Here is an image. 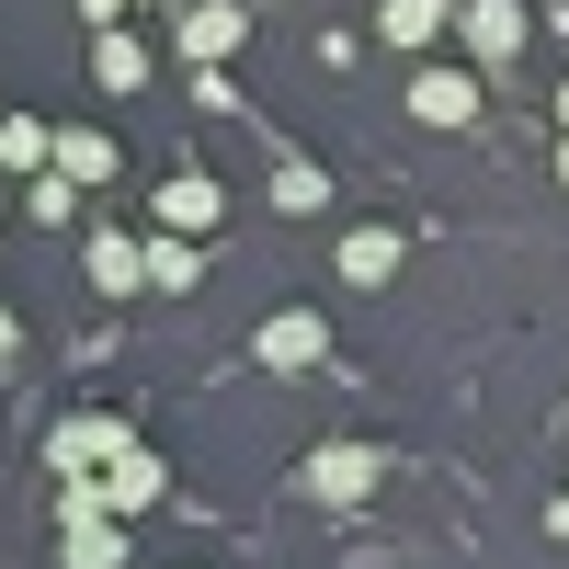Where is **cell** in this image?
I'll return each mask as SVG.
<instances>
[{
    "mask_svg": "<svg viewBox=\"0 0 569 569\" xmlns=\"http://www.w3.org/2000/svg\"><path fill=\"white\" fill-rule=\"evenodd\" d=\"M126 445H137V433H126L114 410H69L58 433H46V467H58V479H103V467H114Z\"/></svg>",
    "mask_w": 569,
    "mask_h": 569,
    "instance_id": "cell-1",
    "label": "cell"
},
{
    "mask_svg": "<svg viewBox=\"0 0 569 569\" xmlns=\"http://www.w3.org/2000/svg\"><path fill=\"white\" fill-rule=\"evenodd\" d=\"M410 114H421V126H445V137H456V126H479V69H456L445 46H433V58L410 69Z\"/></svg>",
    "mask_w": 569,
    "mask_h": 569,
    "instance_id": "cell-2",
    "label": "cell"
},
{
    "mask_svg": "<svg viewBox=\"0 0 569 569\" xmlns=\"http://www.w3.org/2000/svg\"><path fill=\"white\" fill-rule=\"evenodd\" d=\"M456 34H467V58H479V69H512V58H525V0H467Z\"/></svg>",
    "mask_w": 569,
    "mask_h": 569,
    "instance_id": "cell-3",
    "label": "cell"
},
{
    "mask_svg": "<svg viewBox=\"0 0 569 569\" xmlns=\"http://www.w3.org/2000/svg\"><path fill=\"white\" fill-rule=\"evenodd\" d=\"M456 12H467V0H388V12H376V34H388L399 58H433V46L456 34Z\"/></svg>",
    "mask_w": 569,
    "mask_h": 569,
    "instance_id": "cell-4",
    "label": "cell"
},
{
    "mask_svg": "<svg viewBox=\"0 0 569 569\" xmlns=\"http://www.w3.org/2000/svg\"><path fill=\"white\" fill-rule=\"evenodd\" d=\"M251 353H262V365H284V376H297V365H319V353H330V319H319V308H273Z\"/></svg>",
    "mask_w": 569,
    "mask_h": 569,
    "instance_id": "cell-5",
    "label": "cell"
},
{
    "mask_svg": "<svg viewBox=\"0 0 569 569\" xmlns=\"http://www.w3.org/2000/svg\"><path fill=\"white\" fill-rule=\"evenodd\" d=\"M182 58H194V69H217V58H240V46H251V12H228V0H206V12H182Z\"/></svg>",
    "mask_w": 569,
    "mask_h": 569,
    "instance_id": "cell-6",
    "label": "cell"
},
{
    "mask_svg": "<svg viewBox=\"0 0 569 569\" xmlns=\"http://www.w3.org/2000/svg\"><path fill=\"white\" fill-rule=\"evenodd\" d=\"M376 467H388L376 445H319V456H308V490H319V501H365Z\"/></svg>",
    "mask_w": 569,
    "mask_h": 569,
    "instance_id": "cell-7",
    "label": "cell"
},
{
    "mask_svg": "<svg viewBox=\"0 0 569 569\" xmlns=\"http://www.w3.org/2000/svg\"><path fill=\"white\" fill-rule=\"evenodd\" d=\"M217 217H228V194H217L206 171H171V182H160V228H182V240H206Z\"/></svg>",
    "mask_w": 569,
    "mask_h": 569,
    "instance_id": "cell-8",
    "label": "cell"
},
{
    "mask_svg": "<svg viewBox=\"0 0 569 569\" xmlns=\"http://www.w3.org/2000/svg\"><path fill=\"white\" fill-rule=\"evenodd\" d=\"M160 490H171V467H160V456H149V445H126V456H114V467H103V501H114V512H149V501H160Z\"/></svg>",
    "mask_w": 569,
    "mask_h": 569,
    "instance_id": "cell-9",
    "label": "cell"
},
{
    "mask_svg": "<svg viewBox=\"0 0 569 569\" xmlns=\"http://www.w3.org/2000/svg\"><path fill=\"white\" fill-rule=\"evenodd\" d=\"M399 273V228H342V284H388Z\"/></svg>",
    "mask_w": 569,
    "mask_h": 569,
    "instance_id": "cell-10",
    "label": "cell"
},
{
    "mask_svg": "<svg viewBox=\"0 0 569 569\" xmlns=\"http://www.w3.org/2000/svg\"><path fill=\"white\" fill-rule=\"evenodd\" d=\"M194 240H182V228H149V284H160V297H194Z\"/></svg>",
    "mask_w": 569,
    "mask_h": 569,
    "instance_id": "cell-11",
    "label": "cell"
},
{
    "mask_svg": "<svg viewBox=\"0 0 569 569\" xmlns=\"http://www.w3.org/2000/svg\"><path fill=\"white\" fill-rule=\"evenodd\" d=\"M58 171L69 182H114V137L103 126H58Z\"/></svg>",
    "mask_w": 569,
    "mask_h": 569,
    "instance_id": "cell-12",
    "label": "cell"
},
{
    "mask_svg": "<svg viewBox=\"0 0 569 569\" xmlns=\"http://www.w3.org/2000/svg\"><path fill=\"white\" fill-rule=\"evenodd\" d=\"M58 160V126H34V114H0V171H46Z\"/></svg>",
    "mask_w": 569,
    "mask_h": 569,
    "instance_id": "cell-13",
    "label": "cell"
},
{
    "mask_svg": "<svg viewBox=\"0 0 569 569\" xmlns=\"http://www.w3.org/2000/svg\"><path fill=\"white\" fill-rule=\"evenodd\" d=\"M91 284H114V297L149 284V240H114V228H103V240H91Z\"/></svg>",
    "mask_w": 569,
    "mask_h": 569,
    "instance_id": "cell-14",
    "label": "cell"
},
{
    "mask_svg": "<svg viewBox=\"0 0 569 569\" xmlns=\"http://www.w3.org/2000/svg\"><path fill=\"white\" fill-rule=\"evenodd\" d=\"M91 69H103V91H137V80H149V34H103Z\"/></svg>",
    "mask_w": 569,
    "mask_h": 569,
    "instance_id": "cell-15",
    "label": "cell"
},
{
    "mask_svg": "<svg viewBox=\"0 0 569 569\" xmlns=\"http://www.w3.org/2000/svg\"><path fill=\"white\" fill-rule=\"evenodd\" d=\"M273 206H284V217H319V206H330V171H319V160H284V171H273Z\"/></svg>",
    "mask_w": 569,
    "mask_h": 569,
    "instance_id": "cell-16",
    "label": "cell"
},
{
    "mask_svg": "<svg viewBox=\"0 0 569 569\" xmlns=\"http://www.w3.org/2000/svg\"><path fill=\"white\" fill-rule=\"evenodd\" d=\"M23 206H34L46 228H69V217H80V182H69L58 160H46V171H34V194H23Z\"/></svg>",
    "mask_w": 569,
    "mask_h": 569,
    "instance_id": "cell-17",
    "label": "cell"
},
{
    "mask_svg": "<svg viewBox=\"0 0 569 569\" xmlns=\"http://www.w3.org/2000/svg\"><path fill=\"white\" fill-rule=\"evenodd\" d=\"M80 12H91V23H114V12H126V0H80Z\"/></svg>",
    "mask_w": 569,
    "mask_h": 569,
    "instance_id": "cell-18",
    "label": "cell"
},
{
    "mask_svg": "<svg viewBox=\"0 0 569 569\" xmlns=\"http://www.w3.org/2000/svg\"><path fill=\"white\" fill-rule=\"evenodd\" d=\"M0 365H12V319H0Z\"/></svg>",
    "mask_w": 569,
    "mask_h": 569,
    "instance_id": "cell-19",
    "label": "cell"
},
{
    "mask_svg": "<svg viewBox=\"0 0 569 569\" xmlns=\"http://www.w3.org/2000/svg\"><path fill=\"white\" fill-rule=\"evenodd\" d=\"M558 126H569V80H558Z\"/></svg>",
    "mask_w": 569,
    "mask_h": 569,
    "instance_id": "cell-20",
    "label": "cell"
},
{
    "mask_svg": "<svg viewBox=\"0 0 569 569\" xmlns=\"http://www.w3.org/2000/svg\"><path fill=\"white\" fill-rule=\"evenodd\" d=\"M558 182H569V149H558Z\"/></svg>",
    "mask_w": 569,
    "mask_h": 569,
    "instance_id": "cell-21",
    "label": "cell"
}]
</instances>
